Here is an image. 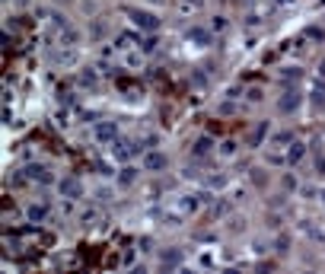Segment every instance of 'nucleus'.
<instances>
[{
	"label": "nucleus",
	"instance_id": "obj_1",
	"mask_svg": "<svg viewBox=\"0 0 325 274\" xmlns=\"http://www.w3.org/2000/svg\"><path fill=\"white\" fill-rule=\"evenodd\" d=\"M144 169H150V172H157V169H166V156H162L160 150L147 153V159H144Z\"/></svg>",
	"mask_w": 325,
	"mask_h": 274
},
{
	"label": "nucleus",
	"instance_id": "obj_2",
	"mask_svg": "<svg viewBox=\"0 0 325 274\" xmlns=\"http://www.w3.org/2000/svg\"><path fill=\"white\" fill-rule=\"evenodd\" d=\"M296 105H300V92H296V90L284 92V99H281V112H293Z\"/></svg>",
	"mask_w": 325,
	"mask_h": 274
},
{
	"label": "nucleus",
	"instance_id": "obj_3",
	"mask_svg": "<svg viewBox=\"0 0 325 274\" xmlns=\"http://www.w3.org/2000/svg\"><path fill=\"white\" fill-rule=\"evenodd\" d=\"M134 179H137V169H131V166H128V169H121L118 185H121V188H128V185H134Z\"/></svg>",
	"mask_w": 325,
	"mask_h": 274
},
{
	"label": "nucleus",
	"instance_id": "obj_4",
	"mask_svg": "<svg viewBox=\"0 0 325 274\" xmlns=\"http://www.w3.org/2000/svg\"><path fill=\"white\" fill-rule=\"evenodd\" d=\"M134 23H140V26H144V29H157V19H153L150 16V13H134Z\"/></svg>",
	"mask_w": 325,
	"mask_h": 274
},
{
	"label": "nucleus",
	"instance_id": "obj_5",
	"mask_svg": "<svg viewBox=\"0 0 325 274\" xmlns=\"http://www.w3.org/2000/svg\"><path fill=\"white\" fill-rule=\"evenodd\" d=\"M58 188H61V191H67V195H80V185L73 182V179H64V182H61Z\"/></svg>",
	"mask_w": 325,
	"mask_h": 274
},
{
	"label": "nucleus",
	"instance_id": "obj_6",
	"mask_svg": "<svg viewBox=\"0 0 325 274\" xmlns=\"http://www.w3.org/2000/svg\"><path fill=\"white\" fill-rule=\"evenodd\" d=\"M45 207H29V220H45Z\"/></svg>",
	"mask_w": 325,
	"mask_h": 274
},
{
	"label": "nucleus",
	"instance_id": "obj_7",
	"mask_svg": "<svg viewBox=\"0 0 325 274\" xmlns=\"http://www.w3.org/2000/svg\"><path fill=\"white\" fill-rule=\"evenodd\" d=\"M316 176H325V156L316 159Z\"/></svg>",
	"mask_w": 325,
	"mask_h": 274
},
{
	"label": "nucleus",
	"instance_id": "obj_8",
	"mask_svg": "<svg viewBox=\"0 0 325 274\" xmlns=\"http://www.w3.org/2000/svg\"><path fill=\"white\" fill-rule=\"evenodd\" d=\"M319 77H322V80H325V61H322V64H319Z\"/></svg>",
	"mask_w": 325,
	"mask_h": 274
}]
</instances>
